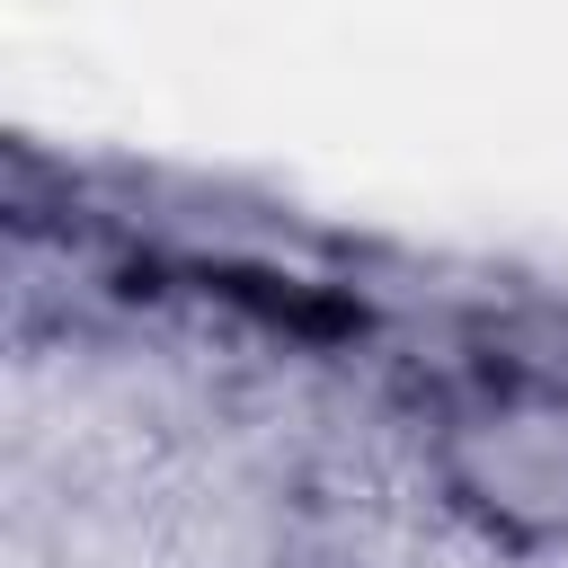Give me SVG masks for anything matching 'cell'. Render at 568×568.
Masks as SVG:
<instances>
[{
    "instance_id": "6da1fadb",
    "label": "cell",
    "mask_w": 568,
    "mask_h": 568,
    "mask_svg": "<svg viewBox=\"0 0 568 568\" xmlns=\"http://www.w3.org/2000/svg\"><path fill=\"white\" fill-rule=\"evenodd\" d=\"M435 470L497 541H568V382L488 373L435 417Z\"/></svg>"
}]
</instances>
